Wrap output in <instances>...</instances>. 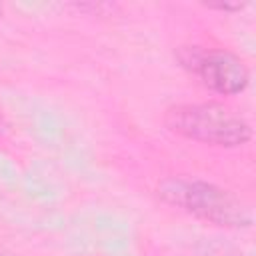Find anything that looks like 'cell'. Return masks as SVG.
<instances>
[{
  "mask_svg": "<svg viewBox=\"0 0 256 256\" xmlns=\"http://www.w3.org/2000/svg\"><path fill=\"white\" fill-rule=\"evenodd\" d=\"M204 8L208 10H218V12H240L248 6V2H202Z\"/></svg>",
  "mask_w": 256,
  "mask_h": 256,
  "instance_id": "4",
  "label": "cell"
},
{
  "mask_svg": "<svg viewBox=\"0 0 256 256\" xmlns=\"http://www.w3.org/2000/svg\"><path fill=\"white\" fill-rule=\"evenodd\" d=\"M176 60L206 90L220 96L242 94L250 84V68L238 54L226 48H206L198 44L180 46Z\"/></svg>",
  "mask_w": 256,
  "mask_h": 256,
  "instance_id": "3",
  "label": "cell"
},
{
  "mask_svg": "<svg viewBox=\"0 0 256 256\" xmlns=\"http://www.w3.org/2000/svg\"><path fill=\"white\" fill-rule=\"evenodd\" d=\"M0 256H10V254H6V252H2V250H0Z\"/></svg>",
  "mask_w": 256,
  "mask_h": 256,
  "instance_id": "6",
  "label": "cell"
},
{
  "mask_svg": "<svg viewBox=\"0 0 256 256\" xmlns=\"http://www.w3.org/2000/svg\"><path fill=\"white\" fill-rule=\"evenodd\" d=\"M156 192L162 202L220 228H250L254 214L234 192L192 176H168L158 182Z\"/></svg>",
  "mask_w": 256,
  "mask_h": 256,
  "instance_id": "1",
  "label": "cell"
},
{
  "mask_svg": "<svg viewBox=\"0 0 256 256\" xmlns=\"http://www.w3.org/2000/svg\"><path fill=\"white\" fill-rule=\"evenodd\" d=\"M164 126L186 140L218 148H238L252 140L250 122L222 102H184L166 108Z\"/></svg>",
  "mask_w": 256,
  "mask_h": 256,
  "instance_id": "2",
  "label": "cell"
},
{
  "mask_svg": "<svg viewBox=\"0 0 256 256\" xmlns=\"http://www.w3.org/2000/svg\"><path fill=\"white\" fill-rule=\"evenodd\" d=\"M2 12H4V6H2V4H0V16H2Z\"/></svg>",
  "mask_w": 256,
  "mask_h": 256,
  "instance_id": "5",
  "label": "cell"
}]
</instances>
